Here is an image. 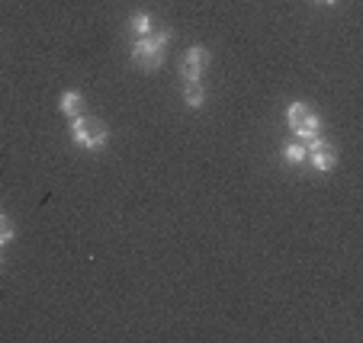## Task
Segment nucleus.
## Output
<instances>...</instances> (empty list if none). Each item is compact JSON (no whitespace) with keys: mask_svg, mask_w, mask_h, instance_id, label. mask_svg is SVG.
Segmentation results:
<instances>
[{"mask_svg":"<svg viewBox=\"0 0 363 343\" xmlns=\"http://www.w3.org/2000/svg\"><path fill=\"white\" fill-rule=\"evenodd\" d=\"M171 39H174V33L167 26H158L151 35L135 39L132 42V52H129L132 62L142 71H158L161 64H164V52H167V45H171Z\"/></svg>","mask_w":363,"mask_h":343,"instance_id":"f257e3e1","label":"nucleus"},{"mask_svg":"<svg viewBox=\"0 0 363 343\" xmlns=\"http://www.w3.org/2000/svg\"><path fill=\"white\" fill-rule=\"evenodd\" d=\"M71 141L77 148H84V151H100L110 141V129L96 116H77L71 119Z\"/></svg>","mask_w":363,"mask_h":343,"instance_id":"f03ea898","label":"nucleus"},{"mask_svg":"<svg viewBox=\"0 0 363 343\" xmlns=\"http://www.w3.org/2000/svg\"><path fill=\"white\" fill-rule=\"evenodd\" d=\"M286 122H289V129H293L296 141H302V144H308L312 138H318V132H322V119H318V112L308 103H302V100L289 103Z\"/></svg>","mask_w":363,"mask_h":343,"instance_id":"7ed1b4c3","label":"nucleus"},{"mask_svg":"<svg viewBox=\"0 0 363 343\" xmlns=\"http://www.w3.org/2000/svg\"><path fill=\"white\" fill-rule=\"evenodd\" d=\"M306 148H308V161H306V164H312L315 170L328 173V170H335V167H337V151L331 148L328 141H325V138H312Z\"/></svg>","mask_w":363,"mask_h":343,"instance_id":"20e7f679","label":"nucleus"},{"mask_svg":"<svg viewBox=\"0 0 363 343\" xmlns=\"http://www.w3.org/2000/svg\"><path fill=\"white\" fill-rule=\"evenodd\" d=\"M209 62H213L209 48H203V45L186 48L184 64H180V74H184V81H199V77H203V71L209 68Z\"/></svg>","mask_w":363,"mask_h":343,"instance_id":"39448f33","label":"nucleus"},{"mask_svg":"<svg viewBox=\"0 0 363 343\" xmlns=\"http://www.w3.org/2000/svg\"><path fill=\"white\" fill-rule=\"evenodd\" d=\"M58 110H62L68 119L84 116V96H81V90H65L62 100H58Z\"/></svg>","mask_w":363,"mask_h":343,"instance_id":"423d86ee","label":"nucleus"},{"mask_svg":"<svg viewBox=\"0 0 363 343\" xmlns=\"http://www.w3.org/2000/svg\"><path fill=\"white\" fill-rule=\"evenodd\" d=\"M129 26H132V33H135V39H142V35H151V33H155V20H151L148 10H135V13L129 16Z\"/></svg>","mask_w":363,"mask_h":343,"instance_id":"0eeeda50","label":"nucleus"},{"mask_svg":"<svg viewBox=\"0 0 363 343\" xmlns=\"http://www.w3.org/2000/svg\"><path fill=\"white\" fill-rule=\"evenodd\" d=\"M184 103L190 110H199L206 103V90H203V81H184Z\"/></svg>","mask_w":363,"mask_h":343,"instance_id":"6e6552de","label":"nucleus"},{"mask_svg":"<svg viewBox=\"0 0 363 343\" xmlns=\"http://www.w3.org/2000/svg\"><path fill=\"white\" fill-rule=\"evenodd\" d=\"M283 161H286L289 167H302L308 161V148L302 141H289L286 148H283Z\"/></svg>","mask_w":363,"mask_h":343,"instance_id":"1a4fd4ad","label":"nucleus"},{"mask_svg":"<svg viewBox=\"0 0 363 343\" xmlns=\"http://www.w3.org/2000/svg\"><path fill=\"white\" fill-rule=\"evenodd\" d=\"M13 238H16V225H13V219L0 212V248L13 244Z\"/></svg>","mask_w":363,"mask_h":343,"instance_id":"9d476101","label":"nucleus"},{"mask_svg":"<svg viewBox=\"0 0 363 343\" xmlns=\"http://www.w3.org/2000/svg\"><path fill=\"white\" fill-rule=\"evenodd\" d=\"M315 4H325V7H335L337 0H315Z\"/></svg>","mask_w":363,"mask_h":343,"instance_id":"9b49d317","label":"nucleus"},{"mask_svg":"<svg viewBox=\"0 0 363 343\" xmlns=\"http://www.w3.org/2000/svg\"><path fill=\"white\" fill-rule=\"evenodd\" d=\"M0 267H4V248H0Z\"/></svg>","mask_w":363,"mask_h":343,"instance_id":"f8f14e48","label":"nucleus"}]
</instances>
